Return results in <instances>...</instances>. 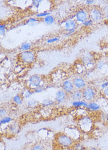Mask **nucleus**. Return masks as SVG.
I'll return each mask as SVG.
<instances>
[{"label": "nucleus", "mask_w": 108, "mask_h": 150, "mask_svg": "<svg viewBox=\"0 0 108 150\" xmlns=\"http://www.w3.org/2000/svg\"><path fill=\"white\" fill-rule=\"evenodd\" d=\"M13 120V119L10 116H5L2 117L1 120H0V126H2L4 124L10 123Z\"/></svg>", "instance_id": "24"}, {"label": "nucleus", "mask_w": 108, "mask_h": 150, "mask_svg": "<svg viewBox=\"0 0 108 150\" xmlns=\"http://www.w3.org/2000/svg\"><path fill=\"white\" fill-rule=\"evenodd\" d=\"M70 97L72 101H77L81 100L83 99V92L82 90H76L70 94Z\"/></svg>", "instance_id": "13"}, {"label": "nucleus", "mask_w": 108, "mask_h": 150, "mask_svg": "<svg viewBox=\"0 0 108 150\" xmlns=\"http://www.w3.org/2000/svg\"><path fill=\"white\" fill-rule=\"evenodd\" d=\"M71 105L74 108H86L88 105V102L83 100H77V101H72Z\"/></svg>", "instance_id": "16"}, {"label": "nucleus", "mask_w": 108, "mask_h": 150, "mask_svg": "<svg viewBox=\"0 0 108 150\" xmlns=\"http://www.w3.org/2000/svg\"><path fill=\"white\" fill-rule=\"evenodd\" d=\"M85 3L86 5L90 6V5L93 4L95 3V1H94V0H87V1H85Z\"/></svg>", "instance_id": "37"}, {"label": "nucleus", "mask_w": 108, "mask_h": 150, "mask_svg": "<svg viewBox=\"0 0 108 150\" xmlns=\"http://www.w3.org/2000/svg\"><path fill=\"white\" fill-rule=\"evenodd\" d=\"M83 100L87 102H93L96 97L97 91L92 86H87L82 90Z\"/></svg>", "instance_id": "4"}, {"label": "nucleus", "mask_w": 108, "mask_h": 150, "mask_svg": "<svg viewBox=\"0 0 108 150\" xmlns=\"http://www.w3.org/2000/svg\"><path fill=\"white\" fill-rule=\"evenodd\" d=\"M60 40V38L59 37H53L51 38H49L47 40V43H55L58 42Z\"/></svg>", "instance_id": "29"}, {"label": "nucleus", "mask_w": 108, "mask_h": 150, "mask_svg": "<svg viewBox=\"0 0 108 150\" xmlns=\"http://www.w3.org/2000/svg\"><path fill=\"white\" fill-rule=\"evenodd\" d=\"M78 126L79 128L83 132H89L93 127V120L88 116H84L81 117L78 121Z\"/></svg>", "instance_id": "3"}, {"label": "nucleus", "mask_w": 108, "mask_h": 150, "mask_svg": "<svg viewBox=\"0 0 108 150\" xmlns=\"http://www.w3.org/2000/svg\"><path fill=\"white\" fill-rule=\"evenodd\" d=\"M18 57L21 62L25 64H32L36 60V54L33 51L21 52Z\"/></svg>", "instance_id": "5"}, {"label": "nucleus", "mask_w": 108, "mask_h": 150, "mask_svg": "<svg viewBox=\"0 0 108 150\" xmlns=\"http://www.w3.org/2000/svg\"><path fill=\"white\" fill-rule=\"evenodd\" d=\"M67 94L63 90H58L55 94V101L58 103H62L66 101L67 97Z\"/></svg>", "instance_id": "12"}, {"label": "nucleus", "mask_w": 108, "mask_h": 150, "mask_svg": "<svg viewBox=\"0 0 108 150\" xmlns=\"http://www.w3.org/2000/svg\"><path fill=\"white\" fill-rule=\"evenodd\" d=\"M86 109L88 112H95L99 111L100 109V106L96 102H90L88 103V105Z\"/></svg>", "instance_id": "14"}, {"label": "nucleus", "mask_w": 108, "mask_h": 150, "mask_svg": "<svg viewBox=\"0 0 108 150\" xmlns=\"http://www.w3.org/2000/svg\"><path fill=\"white\" fill-rule=\"evenodd\" d=\"M55 101L53 100L51 98H44L43 99L42 102H41V105L44 107V108H47V107H50L53 105H55Z\"/></svg>", "instance_id": "19"}, {"label": "nucleus", "mask_w": 108, "mask_h": 150, "mask_svg": "<svg viewBox=\"0 0 108 150\" xmlns=\"http://www.w3.org/2000/svg\"><path fill=\"white\" fill-rule=\"evenodd\" d=\"M51 15V13L49 11H44L43 12H40L38 13L37 14H36V17L37 18H44L48 16Z\"/></svg>", "instance_id": "25"}, {"label": "nucleus", "mask_w": 108, "mask_h": 150, "mask_svg": "<svg viewBox=\"0 0 108 150\" xmlns=\"http://www.w3.org/2000/svg\"><path fill=\"white\" fill-rule=\"evenodd\" d=\"M105 17H106V18H108V13H107V14H106L105 15Z\"/></svg>", "instance_id": "39"}, {"label": "nucleus", "mask_w": 108, "mask_h": 150, "mask_svg": "<svg viewBox=\"0 0 108 150\" xmlns=\"http://www.w3.org/2000/svg\"><path fill=\"white\" fill-rule=\"evenodd\" d=\"M74 18L77 23L82 24L89 18V11L83 8L80 9L74 14Z\"/></svg>", "instance_id": "9"}, {"label": "nucleus", "mask_w": 108, "mask_h": 150, "mask_svg": "<svg viewBox=\"0 0 108 150\" xmlns=\"http://www.w3.org/2000/svg\"><path fill=\"white\" fill-rule=\"evenodd\" d=\"M60 25L66 32L65 36H69L73 34L77 29V22L72 17H69L60 23Z\"/></svg>", "instance_id": "1"}, {"label": "nucleus", "mask_w": 108, "mask_h": 150, "mask_svg": "<svg viewBox=\"0 0 108 150\" xmlns=\"http://www.w3.org/2000/svg\"><path fill=\"white\" fill-rule=\"evenodd\" d=\"M106 65V63L104 62V61H99L97 62V64H96V67L97 69L99 70H100L102 69L104 66Z\"/></svg>", "instance_id": "31"}, {"label": "nucleus", "mask_w": 108, "mask_h": 150, "mask_svg": "<svg viewBox=\"0 0 108 150\" xmlns=\"http://www.w3.org/2000/svg\"><path fill=\"white\" fill-rule=\"evenodd\" d=\"M7 114V110L4 108H1V109H0V116H1V117L2 118L5 116H6Z\"/></svg>", "instance_id": "33"}, {"label": "nucleus", "mask_w": 108, "mask_h": 150, "mask_svg": "<svg viewBox=\"0 0 108 150\" xmlns=\"http://www.w3.org/2000/svg\"><path fill=\"white\" fill-rule=\"evenodd\" d=\"M43 21L47 25H51L56 21L55 18L51 14L43 18Z\"/></svg>", "instance_id": "21"}, {"label": "nucleus", "mask_w": 108, "mask_h": 150, "mask_svg": "<svg viewBox=\"0 0 108 150\" xmlns=\"http://www.w3.org/2000/svg\"><path fill=\"white\" fill-rule=\"evenodd\" d=\"M81 61L88 68H92L95 65L93 55L89 52H85L82 55Z\"/></svg>", "instance_id": "7"}, {"label": "nucleus", "mask_w": 108, "mask_h": 150, "mask_svg": "<svg viewBox=\"0 0 108 150\" xmlns=\"http://www.w3.org/2000/svg\"><path fill=\"white\" fill-rule=\"evenodd\" d=\"M32 48V45L29 42H24L20 46V49L22 52L30 51Z\"/></svg>", "instance_id": "18"}, {"label": "nucleus", "mask_w": 108, "mask_h": 150, "mask_svg": "<svg viewBox=\"0 0 108 150\" xmlns=\"http://www.w3.org/2000/svg\"><path fill=\"white\" fill-rule=\"evenodd\" d=\"M43 80L41 76L37 74H34L31 76L28 80L29 88L34 90L36 88H37L41 86L43 84Z\"/></svg>", "instance_id": "8"}, {"label": "nucleus", "mask_w": 108, "mask_h": 150, "mask_svg": "<svg viewBox=\"0 0 108 150\" xmlns=\"http://www.w3.org/2000/svg\"><path fill=\"white\" fill-rule=\"evenodd\" d=\"M27 106L30 108H34L39 105V102L36 100V99L30 98L27 101Z\"/></svg>", "instance_id": "23"}, {"label": "nucleus", "mask_w": 108, "mask_h": 150, "mask_svg": "<svg viewBox=\"0 0 108 150\" xmlns=\"http://www.w3.org/2000/svg\"><path fill=\"white\" fill-rule=\"evenodd\" d=\"M39 21V19L36 17H30L28 20H26L25 23H24L22 24H21V26H29L30 27H34L37 24Z\"/></svg>", "instance_id": "15"}, {"label": "nucleus", "mask_w": 108, "mask_h": 150, "mask_svg": "<svg viewBox=\"0 0 108 150\" xmlns=\"http://www.w3.org/2000/svg\"><path fill=\"white\" fill-rule=\"evenodd\" d=\"M47 89V87L44 86V84H42L41 86H40V87L36 88L33 90L34 94H38V93H41L42 92H43L44 91H45Z\"/></svg>", "instance_id": "27"}, {"label": "nucleus", "mask_w": 108, "mask_h": 150, "mask_svg": "<svg viewBox=\"0 0 108 150\" xmlns=\"http://www.w3.org/2000/svg\"><path fill=\"white\" fill-rule=\"evenodd\" d=\"M56 141L59 146L67 148L74 145V139L66 134L61 133L56 137Z\"/></svg>", "instance_id": "2"}, {"label": "nucleus", "mask_w": 108, "mask_h": 150, "mask_svg": "<svg viewBox=\"0 0 108 150\" xmlns=\"http://www.w3.org/2000/svg\"><path fill=\"white\" fill-rule=\"evenodd\" d=\"M102 93L103 94V96L105 97L108 98V87H106L105 89H104L103 90H102Z\"/></svg>", "instance_id": "36"}, {"label": "nucleus", "mask_w": 108, "mask_h": 150, "mask_svg": "<svg viewBox=\"0 0 108 150\" xmlns=\"http://www.w3.org/2000/svg\"><path fill=\"white\" fill-rule=\"evenodd\" d=\"M93 23L94 22H93V21L92 20H91L90 18H89L88 20L85 21L82 24L85 27H89V26H92V25L93 24Z\"/></svg>", "instance_id": "30"}, {"label": "nucleus", "mask_w": 108, "mask_h": 150, "mask_svg": "<svg viewBox=\"0 0 108 150\" xmlns=\"http://www.w3.org/2000/svg\"><path fill=\"white\" fill-rule=\"evenodd\" d=\"M34 94V92L33 90H32L30 88H25L22 92V94L21 95L22 96V97L24 98L29 99Z\"/></svg>", "instance_id": "17"}, {"label": "nucleus", "mask_w": 108, "mask_h": 150, "mask_svg": "<svg viewBox=\"0 0 108 150\" xmlns=\"http://www.w3.org/2000/svg\"><path fill=\"white\" fill-rule=\"evenodd\" d=\"M32 150H44V148L41 144H36L33 146Z\"/></svg>", "instance_id": "32"}, {"label": "nucleus", "mask_w": 108, "mask_h": 150, "mask_svg": "<svg viewBox=\"0 0 108 150\" xmlns=\"http://www.w3.org/2000/svg\"><path fill=\"white\" fill-rule=\"evenodd\" d=\"M88 150H100V149L97 147H91L89 148Z\"/></svg>", "instance_id": "38"}, {"label": "nucleus", "mask_w": 108, "mask_h": 150, "mask_svg": "<svg viewBox=\"0 0 108 150\" xmlns=\"http://www.w3.org/2000/svg\"><path fill=\"white\" fill-rule=\"evenodd\" d=\"M7 31V25L6 24H1L0 25V35L4 36Z\"/></svg>", "instance_id": "26"}, {"label": "nucleus", "mask_w": 108, "mask_h": 150, "mask_svg": "<svg viewBox=\"0 0 108 150\" xmlns=\"http://www.w3.org/2000/svg\"><path fill=\"white\" fill-rule=\"evenodd\" d=\"M62 88L63 90L69 95L75 90V88L72 81H70L69 80H66L62 82Z\"/></svg>", "instance_id": "11"}, {"label": "nucleus", "mask_w": 108, "mask_h": 150, "mask_svg": "<svg viewBox=\"0 0 108 150\" xmlns=\"http://www.w3.org/2000/svg\"><path fill=\"white\" fill-rule=\"evenodd\" d=\"M108 87V81H104L103 83H102L101 84H100V88L102 90H103L104 89H105L106 87Z\"/></svg>", "instance_id": "35"}, {"label": "nucleus", "mask_w": 108, "mask_h": 150, "mask_svg": "<svg viewBox=\"0 0 108 150\" xmlns=\"http://www.w3.org/2000/svg\"><path fill=\"white\" fill-rule=\"evenodd\" d=\"M89 18L92 20L93 22H99L104 17V13L102 9L97 7H93L89 11Z\"/></svg>", "instance_id": "6"}, {"label": "nucleus", "mask_w": 108, "mask_h": 150, "mask_svg": "<svg viewBox=\"0 0 108 150\" xmlns=\"http://www.w3.org/2000/svg\"><path fill=\"white\" fill-rule=\"evenodd\" d=\"M19 131V127L16 123L10 124L8 127V131L11 134H16Z\"/></svg>", "instance_id": "20"}, {"label": "nucleus", "mask_w": 108, "mask_h": 150, "mask_svg": "<svg viewBox=\"0 0 108 150\" xmlns=\"http://www.w3.org/2000/svg\"><path fill=\"white\" fill-rule=\"evenodd\" d=\"M72 83L76 90H83L87 87L86 80L81 77H74L72 80Z\"/></svg>", "instance_id": "10"}, {"label": "nucleus", "mask_w": 108, "mask_h": 150, "mask_svg": "<svg viewBox=\"0 0 108 150\" xmlns=\"http://www.w3.org/2000/svg\"><path fill=\"white\" fill-rule=\"evenodd\" d=\"M102 11L103 12L104 14H107L108 13V3H106L104 5V6L102 7V8H101Z\"/></svg>", "instance_id": "34"}, {"label": "nucleus", "mask_w": 108, "mask_h": 150, "mask_svg": "<svg viewBox=\"0 0 108 150\" xmlns=\"http://www.w3.org/2000/svg\"><path fill=\"white\" fill-rule=\"evenodd\" d=\"M42 1V0H33L32 2V6L36 9H39Z\"/></svg>", "instance_id": "28"}, {"label": "nucleus", "mask_w": 108, "mask_h": 150, "mask_svg": "<svg viewBox=\"0 0 108 150\" xmlns=\"http://www.w3.org/2000/svg\"><path fill=\"white\" fill-rule=\"evenodd\" d=\"M13 101L16 105H21L22 104L23 97L21 95L17 94L13 97Z\"/></svg>", "instance_id": "22"}]
</instances>
